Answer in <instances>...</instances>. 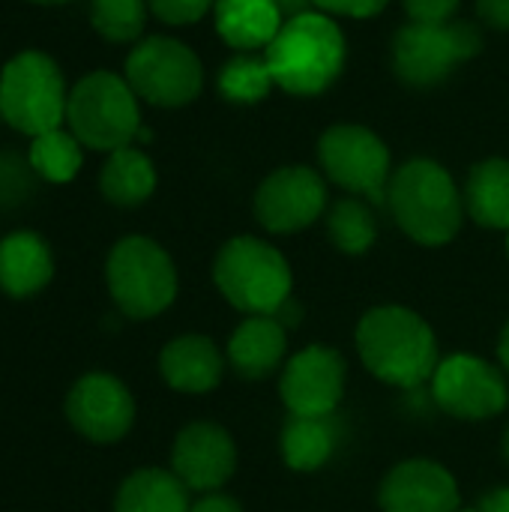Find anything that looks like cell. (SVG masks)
I'll return each instance as SVG.
<instances>
[{
    "label": "cell",
    "instance_id": "277c9868",
    "mask_svg": "<svg viewBox=\"0 0 509 512\" xmlns=\"http://www.w3.org/2000/svg\"><path fill=\"white\" fill-rule=\"evenodd\" d=\"M66 129L84 150L114 153L132 147L141 132V108L129 81L111 69H93L69 87Z\"/></svg>",
    "mask_w": 509,
    "mask_h": 512
},
{
    "label": "cell",
    "instance_id": "f546056e",
    "mask_svg": "<svg viewBox=\"0 0 509 512\" xmlns=\"http://www.w3.org/2000/svg\"><path fill=\"white\" fill-rule=\"evenodd\" d=\"M402 6L417 24H450L462 0H402Z\"/></svg>",
    "mask_w": 509,
    "mask_h": 512
},
{
    "label": "cell",
    "instance_id": "3957f363",
    "mask_svg": "<svg viewBox=\"0 0 509 512\" xmlns=\"http://www.w3.org/2000/svg\"><path fill=\"white\" fill-rule=\"evenodd\" d=\"M387 204L396 225L420 246H447L465 219V201L450 171L435 159H408L390 177Z\"/></svg>",
    "mask_w": 509,
    "mask_h": 512
},
{
    "label": "cell",
    "instance_id": "ba28073f",
    "mask_svg": "<svg viewBox=\"0 0 509 512\" xmlns=\"http://www.w3.org/2000/svg\"><path fill=\"white\" fill-rule=\"evenodd\" d=\"M123 78L138 99L156 108H183L201 96L204 66L186 42L174 36H144L126 54Z\"/></svg>",
    "mask_w": 509,
    "mask_h": 512
},
{
    "label": "cell",
    "instance_id": "e0dca14e",
    "mask_svg": "<svg viewBox=\"0 0 509 512\" xmlns=\"http://www.w3.org/2000/svg\"><path fill=\"white\" fill-rule=\"evenodd\" d=\"M159 372L171 390L201 396V393H210L219 387L222 372H225V357L210 336L186 333V336L171 339L162 348Z\"/></svg>",
    "mask_w": 509,
    "mask_h": 512
},
{
    "label": "cell",
    "instance_id": "ac0fdd59",
    "mask_svg": "<svg viewBox=\"0 0 509 512\" xmlns=\"http://www.w3.org/2000/svg\"><path fill=\"white\" fill-rule=\"evenodd\" d=\"M288 354V330L273 315H249L228 339V363L246 381L273 375Z\"/></svg>",
    "mask_w": 509,
    "mask_h": 512
},
{
    "label": "cell",
    "instance_id": "7a4b0ae2",
    "mask_svg": "<svg viewBox=\"0 0 509 512\" xmlns=\"http://www.w3.org/2000/svg\"><path fill=\"white\" fill-rule=\"evenodd\" d=\"M345 57V33L318 9L285 18L264 54L276 87L291 96H321L342 75Z\"/></svg>",
    "mask_w": 509,
    "mask_h": 512
},
{
    "label": "cell",
    "instance_id": "5b68a950",
    "mask_svg": "<svg viewBox=\"0 0 509 512\" xmlns=\"http://www.w3.org/2000/svg\"><path fill=\"white\" fill-rule=\"evenodd\" d=\"M213 282L219 294L246 318L249 315H276L285 300H291L294 276L285 255L261 237L240 234L231 237L216 261Z\"/></svg>",
    "mask_w": 509,
    "mask_h": 512
},
{
    "label": "cell",
    "instance_id": "6da1fadb",
    "mask_svg": "<svg viewBox=\"0 0 509 512\" xmlns=\"http://www.w3.org/2000/svg\"><path fill=\"white\" fill-rule=\"evenodd\" d=\"M363 366L384 384L417 390L438 369V339L429 321L405 306L369 309L354 333Z\"/></svg>",
    "mask_w": 509,
    "mask_h": 512
},
{
    "label": "cell",
    "instance_id": "e575fe53",
    "mask_svg": "<svg viewBox=\"0 0 509 512\" xmlns=\"http://www.w3.org/2000/svg\"><path fill=\"white\" fill-rule=\"evenodd\" d=\"M273 318H276L285 330H294V327L300 324V318H303V306L291 297V300H285V303L279 306V312H276Z\"/></svg>",
    "mask_w": 509,
    "mask_h": 512
},
{
    "label": "cell",
    "instance_id": "83f0119b",
    "mask_svg": "<svg viewBox=\"0 0 509 512\" xmlns=\"http://www.w3.org/2000/svg\"><path fill=\"white\" fill-rule=\"evenodd\" d=\"M147 12V0H90V27L114 45L138 42Z\"/></svg>",
    "mask_w": 509,
    "mask_h": 512
},
{
    "label": "cell",
    "instance_id": "8d00e7d4",
    "mask_svg": "<svg viewBox=\"0 0 509 512\" xmlns=\"http://www.w3.org/2000/svg\"><path fill=\"white\" fill-rule=\"evenodd\" d=\"M27 3H36V6H63L69 0H27Z\"/></svg>",
    "mask_w": 509,
    "mask_h": 512
},
{
    "label": "cell",
    "instance_id": "d590c367",
    "mask_svg": "<svg viewBox=\"0 0 509 512\" xmlns=\"http://www.w3.org/2000/svg\"><path fill=\"white\" fill-rule=\"evenodd\" d=\"M498 360H501V369H507L509 375V321L501 330V339H498Z\"/></svg>",
    "mask_w": 509,
    "mask_h": 512
},
{
    "label": "cell",
    "instance_id": "7402d4cb",
    "mask_svg": "<svg viewBox=\"0 0 509 512\" xmlns=\"http://www.w3.org/2000/svg\"><path fill=\"white\" fill-rule=\"evenodd\" d=\"M156 168L138 147H120L108 153L99 171V192L114 207H138L156 192Z\"/></svg>",
    "mask_w": 509,
    "mask_h": 512
},
{
    "label": "cell",
    "instance_id": "4dcf8cb0",
    "mask_svg": "<svg viewBox=\"0 0 509 512\" xmlns=\"http://www.w3.org/2000/svg\"><path fill=\"white\" fill-rule=\"evenodd\" d=\"M390 0H312V6L324 15H345V18H375L387 9Z\"/></svg>",
    "mask_w": 509,
    "mask_h": 512
},
{
    "label": "cell",
    "instance_id": "9a60e30c",
    "mask_svg": "<svg viewBox=\"0 0 509 512\" xmlns=\"http://www.w3.org/2000/svg\"><path fill=\"white\" fill-rule=\"evenodd\" d=\"M171 471L189 492H219L237 471V447L219 423H189L171 447Z\"/></svg>",
    "mask_w": 509,
    "mask_h": 512
},
{
    "label": "cell",
    "instance_id": "7c38bea8",
    "mask_svg": "<svg viewBox=\"0 0 509 512\" xmlns=\"http://www.w3.org/2000/svg\"><path fill=\"white\" fill-rule=\"evenodd\" d=\"M348 366L330 345H306L282 366L279 396L294 417H330L345 396Z\"/></svg>",
    "mask_w": 509,
    "mask_h": 512
},
{
    "label": "cell",
    "instance_id": "f1b7e54d",
    "mask_svg": "<svg viewBox=\"0 0 509 512\" xmlns=\"http://www.w3.org/2000/svg\"><path fill=\"white\" fill-rule=\"evenodd\" d=\"M216 6V0H147V9L171 27H186L201 21L210 9Z\"/></svg>",
    "mask_w": 509,
    "mask_h": 512
},
{
    "label": "cell",
    "instance_id": "2e32d148",
    "mask_svg": "<svg viewBox=\"0 0 509 512\" xmlns=\"http://www.w3.org/2000/svg\"><path fill=\"white\" fill-rule=\"evenodd\" d=\"M381 512H456L459 483L435 459L399 462L378 489Z\"/></svg>",
    "mask_w": 509,
    "mask_h": 512
},
{
    "label": "cell",
    "instance_id": "f35d334b",
    "mask_svg": "<svg viewBox=\"0 0 509 512\" xmlns=\"http://www.w3.org/2000/svg\"><path fill=\"white\" fill-rule=\"evenodd\" d=\"M456 512H480V510H462V507H459V510H456Z\"/></svg>",
    "mask_w": 509,
    "mask_h": 512
},
{
    "label": "cell",
    "instance_id": "60d3db41",
    "mask_svg": "<svg viewBox=\"0 0 509 512\" xmlns=\"http://www.w3.org/2000/svg\"><path fill=\"white\" fill-rule=\"evenodd\" d=\"M0 123H3V111H0Z\"/></svg>",
    "mask_w": 509,
    "mask_h": 512
},
{
    "label": "cell",
    "instance_id": "603a6c76",
    "mask_svg": "<svg viewBox=\"0 0 509 512\" xmlns=\"http://www.w3.org/2000/svg\"><path fill=\"white\" fill-rule=\"evenodd\" d=\"M189 489L180 483L174 471L165 468H141L129 474L117 495L114 512H189Z\"/></svg>",
    "mask_w": 509,
    "mask_h": 512
},
{
    "label": "cell",
    "instance_id": "52a82bcc",
    "mask_svg": "<svg viewBox=\"0 0 509 512\" xmlns=\"http://www.w3.org/2000/svg\"><path fill=\"white\" fill-rule=\"evenodd\" d=\"M105 285L114 306L132 318L147 321L162 315L177 297V267L171 255L144 234L117 240L105 261Z\"/></svg>",
    "mask_w": 509,
    "mask_h": 512
},
{
    "label": "cell",
    "instance_id": "4316f807",
    "mask_svg": "<svg viewBox=\"0 0 509 512\" xmlns=\"http://www.w3.org/2000/svg\"><path fill=\"white\" fill-rule=\"evenodd\" d=\"M327 234L339 252L366 255L378 240V222H375V213L363 201L342 198L327 213Z\"/></svg>",
    "mask_w": 509,
    "mask_h": 512
},
{
    "label": "cell",
    "instance_id": "ab89813d",
    "mask_svg": "<svg viewBox=\"0 0 509 512\" xmlns=\"http://www.w3.org/2000/svg\"><path fill=\"white\" fill-rule=\"evenodd\" d=\"M507 255H509V231H507Z\"/></svg>",
    "mask_w": 509,
    "mask_h": 512
},
{
    "label": "cell",
    "instance_id": "30bf717a",
    "mask_svg": "<svg viewBox=\"0 0 509 512\" xmlns=\"http://www.w3.org/2000/svg\"><path fill=\"white\" fill-rule=\"evenodd\" d=\"M318 159L336 186L363 195L372 204H387V186L393 177L390 150L372 129L357 123L330 126L318 141Z\"/></svg>",
    "mask_w": 509,
    "mask_h": 512
},
{
    "label": "cell",
    "instance_id": "1f68e13d",
    "mask_svg": "<svg viewBox=\"0 0 509 512\" xmlns=\"http://www.w3.org/2000/svg\"><path fill=\"white\" fill-rule=\"evenodd\" d=\"M477 15L486 27L509 33V0H477Z\"/></svg>",
    "mask_w": 509,
    "mask_h": 512
},
{
    "label": "cell",
    "instance_id": "8992f818",
    "mask_svg": "<svg viewBox=\"0 0 509 512\" xmlns=\"http://www.w3.org/2000/svg\"><path fill=\"white\" fill-rule=\"evenodd\" d=\"M66 102V75L51 54L24 48L0 69V111L9 129L27 138L60 129L66 123Z\"/></svg>",
    "mask_w": 509,
    "mask_h": 512
},
{
    "label": "cell",
    "instance_id": "44dd1931",
    "mask_svg": "<svg viewBox=\"0 0 509 512\" xmlns=\"http://www.w3.org/2000/svg\"><path fill=\"white\" fill-rule=\"evenodd\" d=\"M339 438H342V429L336 423V414L330 417L288 414L282 435H279V453L291 471L312 474V471H321L336 456Z\"/></svg>",
    "mask_w": 509,
    "mask_h": 512
},
{
    "label": "cell",
    "instance_id": "ffe728a7",
    "mask_svg": "<svg viewBox=\"0 0 509 512\" xmlns=\"http://www.w3.org/2000/svg\"><path fill=\"white\" fill-rule=\"evenodd\" d=\"M213 18L216 33L237 51L267 48L285 24L279 0H216Z\"/></svg>",
    "mask_w": 509,
    "mask_h": 512
},
{
    "label": "cell",
    "instance_id": "836d02e7",
    "mask_svg": "<svg viewBox=\"0 0 509 512\" xmlns=\"http://www.w3.org/2000/svg\"><path fill=\"white\" fill-rule=\"evenodd\" d=\"M480 512H509V486H498L480 498Z\"/></svg>",
    "mask_w": 509,
    "mask_h": 512
},
{
    "label": "cell",
    "instance_id": "cb8c5ba5",
    "mask_svg": "<svg viewBox=\"0 0 509 512\" xmlns=\"http://www.w3.org/2000/svg\"><path fill=\"white\" fill-rule=\"evenodd\" d=\"M465 207L471 219L492 231H509V162L483 159L471 168L465 183Z\"/></svg>",
    "mask_w": 509,
    "mask_h": 512
},
{
    "label": "cell",
    "instance_id": "9c48e42d",
    "mask_svg": "<svg viewBox=\"0 0 509 512\" xmlns=\"http://www.w3.org/2000/svg\"><path fill=\"white\" fill-rule=\"evenodd\" d=\"M483 51V33L471 21L417 24L408 21L393 36V72L408 87H435L459 63Z\"/></svg>",
    "mask_w": 509,
    "mask_h": 512
},
{
    "label": "cell",
    "instance_id": "8fae6325",
    "mask_svg": "<svg viewBox=\"0 0 509 512\" xmlns=\"http://www.w3.org/2000/svg\"><path fill=\"white\" fill-rule=\"evenodd\" d=\"M432 396L444 414L480 423L507 411L509 384L501 366L474 354H453L438 363Z\"/></svg>",
    "mask_w": 509,
    "mask_h": 512
},
{
    "label": "cell",
    "instance_id": "5bb4252c",
    "mask_svg": "<svg viewBox=\"0 0 509 512\" xmlns=\"http://www.w3.org/2000/svg\"><path fill=\"white\" fill-rule=\"evenodd\" d=\"M66 420L90 444H117L135 426L129 387L108 372H87L66 393Z\"/></svg>",
    "mask_w": 509,
    "mask_h": 512
},
{
    "label": "cell",
    "instance_id": "74e56055",
    "mask_svg": "<svg viewBox=\"0 0 509 512\" xmlns=\"http://www.w3.org/2000/svg\"><path fill=\"white\" fill-rule=\"evenodd\" d=\"M501 450H504V459L509 462V426L507 432H504V441H501Z\"/></svg>",
    "mask_w": 509,
    "mask_h": 512
},
{
    "label": "cell",
    "instance_id": "d6986e66",
    "mask_svg": "<svg viewBox=\"0 0 509 512\" xmlns=\"http://www.w3.org/2000/svg\"><path fill=\"white\" fill-rule=\"evenodd\" d=\"M54 276V255L36 231H12L0 240V291L27 300L48 288Z\"/></svg>",
    "mask_w": 509,
    "mask_h": 512
},
{
    "label": "cell",
    "instance_id": "484cf974",
    "mask_svg": "<svg viewBox=\"0 0 509 512\" xmlns=\"http://www.w3.org/2000/svg\"><path fill=\"white\" fill-rule=\"evenodd\" d=\"M216 87H219L222 99H228L234 105H255L270 96L276 81H273V72L264 57H258L252 51H240L237 57H231L222 66Z\"/></svg>",
    "mask_w": 509,
    "mask_h": 512
},
{
    "label": "cell",
    "instance_id": "d4e9b609",
    "mask_svg": "<svg viewBox=\"0 0 509 512\" xmlns=\"http://www.w3.org/2000/svg\"><path fill=\"white\" fill-rule=\"evenodd\" d=\"M27 162L45 183H69L78 177L84 165V147L69 129L60 126L30 138Z\"/></svg>",
    "mask_w": 509,
    "mask_h": 512
},
{
    "label": "cell",
    "instance_id": "4fadbf2b",
    "mask_svg": "<svg viewBox=\"0 0 509 512\" xmlns=\"http://www.w3.org/2000/svg\"><path fill=\"white\" fill-rule=\"evenodd\" d=\"M327 210V186L309 165H285L267 174L255 192V219L270 234L306 231Z\"/></svg>",
    "mask_w": 509,
    "mask_h": 512
},
{
    "label": "cell",
    "instance_id": "d6a6232c",
    "mask_svg": "<svg viewBox=\"0 0 509 512\" xmlns=\"http://www.w3.org/2000/svg\"><path fill=\"white\" fill-rule=\"evenodd\" d=\"M189 512H243V507L231 498V495H222V492H207L201 495L192 510Z\"/></svg>",
    "mask_w": 509,
    "mask_h": 512
}]
</instances>
